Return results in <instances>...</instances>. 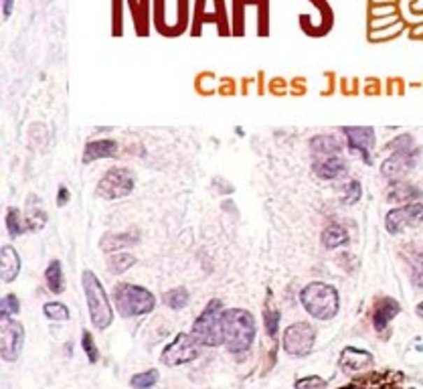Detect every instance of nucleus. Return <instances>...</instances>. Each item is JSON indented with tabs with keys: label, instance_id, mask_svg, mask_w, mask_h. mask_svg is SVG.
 I'll return each mask as SVG.
<instances>
[{
	"label": "nucleus",
	"instance_id": "1",
	"mask_svg": "<svg viewBox=\"0 0 423 389\" xmlns=\"http://www.w3.org/2000/svg\"><path fill=\"white\" fill-rule=\"evenodd\" d=\"M255 318L243 309H229L223 312V345L229 353H245L250 351L255 339Z\"/></svg>",
	"mask_w": 423,
	"mask_h": 389
},
{
	"label": "nucleus",
	"instance_id": "2",
	"mask_svg": "<svg viewBox=\"0 0 423 389\" xmlns=\"http://www.w3.org/2000/svg\"><path fill=\"white\" fill-rule=\"evenodd\" d=\"M302 306L306 309L310 316L318 318V320H330L336 316L338 312V292L334 286L324 284V282H312L304 286V290L300 294Z\"/></svg>",
	"mask_w": 423,
	"mask_h": 389
},
{
	"label": "nucleus",
	"instance_id": "3",
	"mask_svg": "<svg viewBox=\"0 0 423 389\" xmlns=\"http://www.w3.org/2000/svg\"><path fill=\"white\" fill-rule=\"evenodd\" d=\"M81 284H83L92 323L96 325L99 331L108 329L112 325V320H114V312H112V306H110V298L103 290V284L99 282V278L92 270H83Z\"/></svg>",
	"mask_w": 423,
	"mask_h": 389
},
{
	"label": "nucleus",
	"instance_id": "4",
	"mask_svg": "<svg viewBox=\"0 0 423 389\" xmlns=\"http://www.w3.org/2000/svg\"><path fill=\"white\" fill-rule=\"evenodd\" d=\"M114 302L117 312L126 318L148 314L156 306V298L152 292L142 286H136V284H128V282L115 284Z\"/></svg>",
	"mask_w": 423,
	"mask_h": 389
},
{
	"label": "nucleus",
	"instance_id": "5",
	"mask_svg": "<svg viewBox=\"0 0 423 389\" xmlns=\"http://www.w3.org/2000/svg\"><path fill=\"white\" fill-rule=\"evenodd\" d=\"M223 302L213 298L192 325V337L205 347L223 345Z\"/></svg>",
	"mask_w": 423,
	"mask_h": 389
},
{
	"label": "nucleus",
	"instance_id": "6",
	"mask_svg": "<svg viewBox=\"0 0 423 389\" xmlns=\"http://www.w3.org/2000/svg\"><path fill=\"white\" fill-rule=\"evenodd\" d=\"M134 191V175L124 169V167H114L110 169L106 175L101 176V181L97 183L96 194L106 199V201H115V199H124Z\"/></svg>",
	"mask_w": 423,
	"mask_h": 389
},
{
	"label": "nucleus",
	"instance_id": "7",
	"mask_svg": "<svg viewBox=\"0 0 423 389\" xmlns=\"http://www.w3.org/2000/svg\"><path fill=\"white\" fill-rule=\"evenodd\" d=\"M201 355V343L187 332H178L171 345L162 351V363L166 367H178L194 361Z\"/></svg>",
	"mask_w": 423,
	"mask_h": 389
},
{
	"label": "nucleus",
	"instance_id": "8",
	"mask_svg": "<svg viewBox=\"0 0 423 389\" xmlns=\"http://www.w3.org/2000/svg\"><path fill=\"white\" fill-rule=\"evenodd\" d=\"M423 205L422 203H405L401 207L391 209L385 217V227L391 235L403 234L405 229H413L422 225Z\"/></svg>",
	"mask_w": 423,
	"mask_h": 389
},
{
	"label": "nucleus",
	"instance_id": "9",
	"mask_svg": "<svg viewBox=\"0 0 423 389\" xmlns=\"http://www.w3.org/2000/svg\"><path fill=\"white\" fill-rule=\"evenodd\" d=\"M316 329L308 323L289 325L284 332V351L292 357H308L314 349Z\"/></svg>",
	"mask_w": 423,
	"mask_h": 389
},
{
	"label": "nucleus",
	"instance_id": "10",
	"mask_svg": "<svg viewBox=\"0 0 423 389\" xmlns=\"http://www.w3.org/2000/svg\"><path fill=\"white\" fill-rule=\"evenodd\" d=\"M24 345V329L13 316L2 314V345L0 353L4 361H17Z\"/></svg>",
	"mask_w": 423,
	"mask_h": 389
},
{
	"label": "nucleus",
	"instance_id": "11",
	"mask_svg": "<svg viewBox=\"0 0 423 389\" xmlns=\"http://www.w3.org/2000/svg\"><path fill=\"white\" fill-rule=\"evenodd\" d=\"M420 148L413 146L409 150H401V153H393L381 164V175L389 181H397V178H403L409 171L415 169L417 164V158H420Z\"/></svg>",
	"mask_w": 423,
	"mask_h": 389
},
{
	"label": "nucleus",
	"instance_id": "12",
	"mask_svg": "<svg viewBox=\"0 0 423 389\" xmlns=\"http://www.w3.org/2000/svg\"><path fill=\"white\" fill-rule=\"evenodd\" d=\"M343 134L346 138V146L352 155H359L363 158V162L371 164V150L375 148V142H377V134L373 128H352V126H346L343 128Z\"/></svg>",
	"mask_w": 423,
	"mask_h": 389
},
{
	"label": "nucleus",
	"instance_id": "13",
	"mask_svg": "<svg viewBox=\"0 0 423 389\" xmlns=\"http://www.w3.org/2000/svg\"><path fill=\"white\" fill-rule=\"evenodd\" d=\"M117 155V142L115 140H92L85 144L83 148V156H81V162L83 164H89L94 160H99V158H112V156Z\"/></svg>",
	"mask_w": 423,
	"mask_h": 389
},
{
	"label": "nucleus",
	"instance_id": "14",
	"mask_svg": "<svg viewBox=\"0 0 423 389\" xmlns=\"http://www.w3.org/2000/svg\"><path fill=\"white\" fill-rule=\"evenodd\" d=\"M422 197V189L411 185L409 181L405 178H397V181H391L389 185V191H387V199L391 203H413L415 199Z\"/></svg>",
	"mask_w": 423,
	"mask_h": 389
},
{
	"label": "nucleus",
	"instance_id": "15",
	"mask_svg": "<svg viewBox=\"0 0 423 389\" xmlns=\"http://www.w3.org/2000/svg\"><path fill=\"white\" fill-rule=\"evenodd\" d=\"M401 312V304L393 298H381L377 300V306H375V316H373V323H375V331H385L389 327V323Z\"/></svg>",
	"mask_w": 423,
	"mask_h": 389
},
{
	"label": "nucleus",
	"instance_id": "16",
	"mask_svg": "<svg viewBox=\"0 0 423 389\" xmlns=\"http://www.w3.org/2000/svg\"><path fill=\"white\" fill-rule=\"evenodd\" d=\"M373 365V355L368 351L354 349V347H346L340 355V367L350 373H359Z\"/></svg>",
	"mask_w": 423,
	"mask_h": 389
},
{
	"label": "nucleus",
	"instance_id": "17",
	"mask_svg": "<svg viewBox=\"0 0 423 389\" xmlns=\"http://www.w3.org/2000/svg\"><path fill=\"white\" fill-rule=\"evenodd\" d=\"M312 171L314 175L322 181H332V178H338L346 171L345 160L340 156H328V158H318L314 160L312 164Z\"/></svg>",
	"mask_w": 423,
	"mask_h": 389
},
{
	"label": "nucleus",
	"instance_id": "18",
	"mask_svg": "<svg viewBox=\"0 0 423 389\" xmlns=\"http://www.w3.org/2000/svg\"><path fill=\"white\" fill-rule=\"evenodd\" d=\"M20 272V257L13 246H2L0 250V278L2 282H13Z\"/></svg>",
	"mask_w": 423,
	"mask_h": 389
},
{
	"label": "nucleus",
	"instance_id": "19",
	"mask_svg": "<svg viewBox=\"0 0 423 389\" xmlns=\"http://www.w3.org/2000/svg\"><path fill=\"white\" fill-rule=\"evenodd\" d=\"M310 150L318 158H328V156H338L343 150V142L332 134H320L310 140Z\"/></svg>",
	"mask_w": 423,
	"mask_h": 389
},
{
	"label": "nucleus",
	"instance_id": "20",
	"mask_svg": "<svg viewBox=\"0 0 423 389\" xmlns=\"http://www.w3.org/2000/svg\"><path fill=\"white\" fill-rule=\"evenodd\" d=\"M140 241V234L138 232H122V234H106L101 237L99 246L106 253L120 252L122 248H130Z\"/></svg>",
	"mask_w": 423,
	"mask_h": 389
},
{
	"label": "nucleus",
	"instance_id": "21",
	"mask_svg": "<svg viewBox=\"0 0 423 389\" xmlns=\"http://www.w3.org/2000/svg\"><path fill=\"white\" fill-rule=\"evenodd\" d=\"M348 243V232H346L343 225L338 223H330L327 229L322 232V246L327 250H336L340 246Z\"/></svg>",
	"mask_w": 423,
	"mask_h": 389
},
{
	"label": "nucleus",
	"instance_id": "22",
	"mask_svg": "<svg viewBox=\"0 0 423 389\" xmlns=\"http://www.w3.org/2000/svg\"><path fill=\"white\" fill-rule=\"evenodd\" d=\"M45 284H47V288L53 292V294H61L63 292L65 280H63V268H61L59 260H53L47 266V270H45Z\"/></svg>",
	"mask_w": 423,
	"mask_h": 389
},
{
	"label": "nucleus",
	"instance_id": "23",
	"mask_svg": "<svg viewBox=\"0 0 423 389\" xmlns=\"http://www.w3.org/2000/svg\"><path fill=\"white\" fill-rule=\"evenodd\" d=\"M6 229L10 237H20L29 232V225H27V217L20 215L19 209L10 207L8 213H6Z\"/></svg>",
	"mask_w": 423,
	"mask_h": 389
},
{
	"label": "nucleus",
	"instance_id": "24",
	"mask_svg": "<svg viewBox=\"0 0 423 389\" xmlns=\"http://www.w3.org/2000/svg\"><path fill=\"white\" fill-rule=\"evenodd\" d=\"M136 264V257L132 253H122V252H115L110 253V257H108V270L112 274H124L126 270H130L132 266Z\"/></svg>",
	"mask_w": 423,
	"mask_h": 389
},
{
	"label": "nucleus",
	"instance_id": "25",
	"mask_svg": "<svg viewBox=\"0 0 423 389\" xmlns=\"http://www.w3.org/2000/svg\"><path fill=\"white\" fill-rule=\"evenodd\" d=\"M191 302V294L187 292V288H173L164 294V304L173 311H180Z\"/></svg>",
	"mask_w": 423,
	"mask_h": 389
},
{
	"label": "nucleus",
	"instance_id": "26",
	"mask_svg": "<svg viewBox=\"0 0 423 389\" xmlns=\"http://www.w3.org/2000/svg\"><path fill=\"white\" fill-rule=\"evenodd\" d=\"M156 381H158V371L150 369L134 375V377L130 379V386L134 389H150L152 386H156Z\"/></svg>",
	"mask_w": 423,
	"mask_h": 389
},
{
	"label": "nucleus",
	"instance_id": "27",
	"mask_svg": "<svg viewBox=\"0 0 423 389\" xmlns=\"http://www.w3.org/2000/svg\"><path fill=\"white\" fill-rule=\"evenodd\" d=\"M409 264H411V282L417 288H423V250H417L413 253Z\"/></svg>",
	"mask_w": 423,
	"mask_h": 389
},
{
	"label": "nucleus",
	"instance_id": "28",
	"mask_svg": "<svg viewBox=\"0 0 423 389\" xmlns=\"http://www.w3.org/2000/svg\"><path fill=\"white\" fill-rule=\"evenodd\" d=\"M43 312L49 320H69V309L63 302H47Z\"/></svg>",
	"mask_w": 423,
	"mask_h": 389
},
{
	"label": "nucleus",
	"instance_id": "29",
	"mask_svg": "<svg viewBox=\"0 0 423 389\" xmlns=\"http://www.w3.org/2000/svg\"><path fill=\"white\" fill-rule=\"evenodd\" d=\"M81 347L85 351V357H87L92 363H97L99 351H97L96 341H94V337H92V332L89 331H83V334H81Z\"/></svg>",
	"mask_w": 423,
	"mask_h": 389
},
{
	"label": "nucleus",
	"instance_id": "30",
	"mask_svg": "<svg viewBox=\"0 0 423 389\" xmlns=\"http://www.w3.org/2000/svg\"><path fill=\"white\" fill-rule=\"evenodd\" d=\"M47 223V215L43 209H31L27 213V225H29V232H37V229H43Z\"/></svg>",
	"mask_w": 423,
	"mask_h": 389
},
{
	"label": "nucleus",
	"instance_id": "31",
	"mask_svg": "<svg viewBox=\"0 0 423 389\" xmlns=\"http://www.w3.org/2000/svg\"><path fill=\"white\" fill-rule=\"evenodd\" d=\"M361 194H363L361 183H359V181H350L345 187V197H343V201H345L346 205H354V203L361 201Z\"/></svg>",
	"mask_w": 423,
	"mask_h": 389
},
{
	"label": "nucleus",
	"instance_id": "32",
	"mask_svg": "<svg viewBox=\"0 0 423 389\" xmlns=\"http://www.w3.org/2000/svg\"><path fill=\"white\" fill-rule=\"evenodd\" d=\"M280 318H282V314H280L278 309H266V311H264V323H266V329H268L269 337H275Z\"/></svg>",
	"mask_w": 423,
	"mask_h": 389
},
{
	"label": "nucleus",
	"instance_id": "33",
	"mask_svg": "<svg viewBox=\"0 0 423 389\" xmlns=\"http://www.w3.org/2000/svg\"><path fill=\"white\" fill-rule=\"evenodd\" d=\"M387 148L391 150V153H401V150H409V148H413V136L411 134H401V136L393 138L389 144H387Z\"/></svg>",
	"mask_w": 423,
	"mask_h": 389
},
{
	"label": "nucleus",
	"instance_id": "34",
	"mask_svg": "<svg viewBox=\"0 0 423 389\" xmlns=\"http://www.w3.org/2000/svg\"><path fill=\"white\" fill-rule=\"evenodd\" d=\"M0 306H2V314H4V316H15V314L20 311V302L15 294H6V296L2 298Z\"/></svg>",
	"mask_w": 423,
	"mask_h": 389
},
{
	"label": "nucleus",
	"instance_id": "35",
	"mask_svg": "<svg viewBox=\"0 0 423 389\" xmlns=\"http://www.w3.org/2000/svg\"><path fill=\"white\" fill-rule=\"evenodd\" d=\"M327 388V379L312 375V377H304L296 381V389H324Z\"/></svg>",
	"mask_w": 423,
	"mask_h": 389
},
{
	"label": "nucleus",
	"instance_id": "36",
	"mask_svg": "<svg viewBox=\"0 0 423 389\" xmlns=\"http://www.w3.org/2000/svg\"><path fill=\"white\" fill-rule=\"evenodd\" d=\"M69 199H71V193H69V189L61 185V187H59V197H57L59 207H65V205L69 203Z\"/></svg>",
	"mask_w": 423,
	"mask_h": 389
},
{
	"label": "nucleus",
	"instance_id": "37",
	"mask_svg": "<svg viewBox=\"0 0 423 389\" xmlns=\"http://www.w3.org/2000/svg\"><path fill=\"white\" fill-rule=\"evenodd\" d=\"M13 8H15V0H2V17L8 19L13 15Z\"/></svg>",
	"mask_w": 423,
	"mask_h": 389
},
{
	"label": "nucleus",
	"instance_id": "38",
	"mask_svg": "<svg viewBox=\"0 0 423 389\" xmlns=\"http://www.w3.org/2000/svg\"><path fill=\"white\" fill-rule=\"evenodd\" d=\"M417 316L423 318V302H420V306H417Z\"/></svg>",
	"mask_w": 423,
	"mask_h": 389
},
{
	"label": "nucleus",
	"instance_id": "39",
	"mask_svg": "<svg viewBox=\"0 0 423 389\" xmlns=\"http://www.w3.org/2000/svg\"><path fill=\"white\" fill-rule=\"evenodd\" d=\"M343 389H345V388H343ZM346 389H350V388H346Z\"/></svg>",
	"mask_w": 423,
	"mask_h": 389
}]
</instances>
